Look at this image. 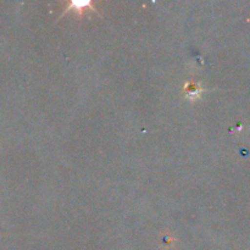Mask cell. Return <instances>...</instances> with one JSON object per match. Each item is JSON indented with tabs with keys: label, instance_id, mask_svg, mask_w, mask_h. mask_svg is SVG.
<instances>
[{
	"label": "cell",
	"instance_id": "cell-1",
	"mask_svg": "<svg viewBox=\"0 0 250 250\" xmlns=\"http://www.w3.org/2000/svg\"><path fill=\"white\" fill-rule=\"evenodd\" d=\"M85 9L92 10L93 12H98L97 9L93 6V4L89 1V0H85V1H77V0H73V1H71L70 4L67 5V7H65V10H63L62 14H61L60 19L62 16H65V15L67 14V12H70V11L77 12V14L81 16V15H82V12L84 11Z\"/></svg>",
	"mask_w": 250,
	"mask_h": 250
},
{
	"label": "cell",
	"instance_id": "cell-2",
	"mask_svg": "<svg viewBox=\"0 0 250 250\" xmlns=\"http://www.w3.org/2000/svg\"><path fill=\"white\" fill-rule=\"evenodd\" d=\"M183 89H185L186 99L192 100V102L199 99L202 93L204 92V88L202 87V84L198 82H194V81H189V82L186 83Z\"/></svg>",
	"mask_w": 250,
	"mask_h": 250
}]
</instances>
